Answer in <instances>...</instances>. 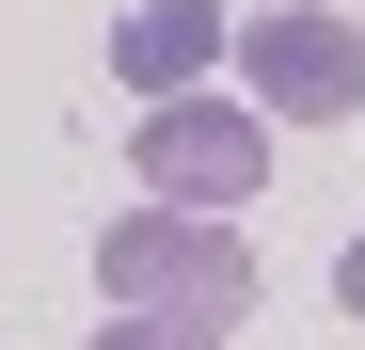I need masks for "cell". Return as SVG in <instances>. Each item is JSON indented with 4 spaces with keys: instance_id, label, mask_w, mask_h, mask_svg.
<instances>
[{
    "instance_id": "cell-1",
    "label": "cell",
    "mask_w": 365,
    "mask_h": 350,
    "mask_svg": "<svg viewBox=\"0 0 365 350\" xmlns=\"http://www.w3.org/2000/svg\"><path fill=\"white\" fill-rule=\"evenodd\" d=\"M96 271L128 286V319H175V334H238V319H255L238 223H191V207H128V223L96 239Z\"/></svg>"
},
{
    "instance_id": "cell-2",
    "label": "cell",
    "mask_w": 365,
    "mask_h": 350,
    "mask_svg": "<svg viewBox=\"0 0 365 350\" xmlns=\"http://www.w3.org/2000/svg\"><path fill=\"white\" fill-rule=\"evenodd\" d=\"M128 159H143V207L238 223V207H255V175H270V111H255V96H159Z\"/></svg>"
},
{
    "instance_id": "cell-3",
    "label": "cell",
    "mask_w": 365,
    "mask_h": 350,
    "mask_svg": "<svg viewBox=\"0 0 365 350\" xmlns=\"http://www.w3.org/2000/svg\"><path fill=\"white\" fill-rule=\"evenodd\" d=\"M238 96L286 111V128H334V111H365V32L349 16H255L238 32Z\"/></svg>"
},
{
    "instance_id": "cell-4",
    "label": "cell",
    "mask_w": 365,
    "mask_h": 350,
    "mask_svg": "<svg viewBox=\"0 0 365 350\" xmlns=\"http://www.w3.org/2000/svg\"><path fill=\"white\" fill-rule=\"evenodd\" d=\"M207 64H238L222 0H128V16H111V80H128L143 111L159 96H207Z\"/></svg>"
},
{
    "instance_id": "cell-5",
    "label": "cell",
    "mask_w": 365,
    "mask_h": 350,
    "mask_svg": "<svg viewBox=\"0 0 365 350\" xmlns=\"http://www.w3.org/2000/svg\"><path fill=\"white\" fill-rule=\"evenodd\" d=\"M80 350H222V334H175V319H111V334H80Z\"/></svg>"
},
{
    "instance_id": "cell-6",
    "label": "cell",
    "mask_w": 365,
    "mask_h": 350,
    "mask_svg": "<svg viewBox=\"0 0 365 350\" xmlns=\"http://www.w3.org/2000/svg\"><path fill=\"white\" fill-rule=\"evenodd\" d=\"M334 303H349V319H365V239H349V255H334Z\"/></svg>"
},
{
    "instance_id": "cell-7",
    "label": "cell",
    "mask_w": 365,
    "mask_h": 350,
    "mask_svg": "<svg viewBox=\"0 0 365 350\" xmlns=\"http://www.w3.org/2000/svg\"><path fill=\"white\" fill-rule=\"evenodd\" d=\"M270 16H334V0H270Z\"/></svg>"
}]
</instances>
